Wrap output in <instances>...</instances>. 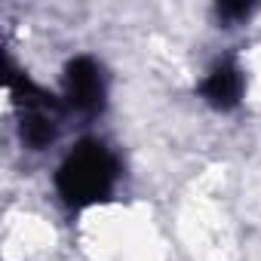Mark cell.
I'll return each mask as SVG.
<instances>
[{"mask_svg":"<svg viewBox=\"0 0 261 261\" xmlns=\"http://www.w3.org/2000/svg\"><path fill=\"white\" fill-rule=\"evenodd\" d=\"M117 185V160L101 142L77 145L59 166L56 188L68 206H92L111 197Z\"/></svg>","mask_w":261,"mask_h":261,"instance_id":"6da1fadb","label":"cell"},{"mask_svg":"<svg viewBox=\"0 0 261 261\" xmlns=\"http://www.w3.org/2000/svg\"><path fill=\"white\" fill-rule=\"evenodd\" d=\"M65 89H68V101L83 114H98L105 108V74L86 56H80L68 65Z\"/></svg>","mask_w":261,"mask_h":261,"instance_id":"7a4b0ae2","label":"cell"},{"mask_svg":"<svg viewBox=\"0 0 261 261\" xmlns=\"http://www.w3.org/2000/svg\"><path fill=\"white\" fill-rule=\"evenodd\" d=\"M200 92H203V98H206L212 108H218V111L237 108V105H240V95H243V74H240V68L230 65V62L215 65V68L209 71V77L203 80Z\"/></svg>","mask_w":261,"mask_h":261,"instance_id":"3957f363","label":"cell"},{"mask_svg":"<svg viewBox=\"0 0 261 261\" xmlns=\"http://www.w3.org/2000/svg\"><path fill=\"white\" fill-rule=\"evenodd\" d=\"M243 16H249V7H230V4L218 7V19H224V22H237Z\"/></svg>","mask_w":261,"mask_h":261,"instance_id":"277c9868","label":"cell"}]
</instances>
